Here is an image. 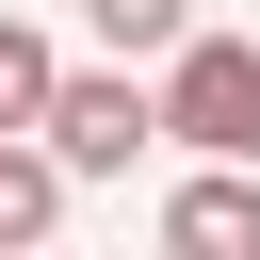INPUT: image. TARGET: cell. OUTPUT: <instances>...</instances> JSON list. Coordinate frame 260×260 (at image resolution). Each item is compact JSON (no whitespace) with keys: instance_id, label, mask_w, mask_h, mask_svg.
Returning <instances> with one entry per match:
<instances>
[{"instance_id":"6da1fadb","label":"cell","mask_w":260,"mask_h":260,"mask_svg":"<svg viewBox=\"0 0 260 260\" xmlns=\"http://www.w3.org/2000/svg\"><path fill=\"white\" fill-rule=\"evenodd\" d=\"M162 146L260 162V32H179L162 49Z\"/></svg>"},{"instance_id":"7a4b0ae2","label":"cell","mask_w":260,"mask_h":260,"mask_svg":"<svg viewBox=\"0 0 260 260\" xmlns=\"http://www.w3.org/2000/svg\"><path fill=\"white\" fill-rule=\"evenodd\" d=\"M49 146H65L81 179H130V146H162V81H130V49L81 65V81L49 98Z\"/></svg>"},{"instance_id":"3957f363","label":"cell","mask_w":260,"mask_h":260,"mask_svg":"<svg viewBox=\"0 0 260 260\" xmlns=\"http://www.w3.org/2000/svg\"><path fill=\"white\" fill-rule=\"evenodd\" d=\"M162 244H179V260H260V179H244V162H195V179L162 195Z\"/></svg>"},{"instance_id":"277c9868","label":"cell","mask_w":260,"mask_h":260,"mask_svg":"<svg viewBox=\"0 0 260 260\" xmlns=\"http://www.w3.org/2000/svg\"><path fill=\"white\" fill-rule=\"evenodd\" d=\"M65 195H81V162H65L49 130H0V260H16V244H49V228H65Z\"/></svg>"},{"instance_id":"5b68a950","label":"cell","mask_w":260,"mask_h":260,"mask_svg":"<svg viewBox=\"0 0 260 260\" xmlns=\"http://www.w3.org/2000/svg\"><path fill=\"white\" fill-rule=\"evenodd\" d=\"M49 98H65L49 32H32V16H0V130H49Z\"/></svg>"},{"instance_id":"8992f818","label":"cell","mask_w":260,"mask_h":260,"mask_svg":"<svg viewBox=\"0 0 260 260\" xmlns=\"http://www.w3.org/2000/svg\"><path fill=\"white\" fill-rule=\"evenodd\" d=\"M81 32H98V49H130V65H162V49L195 32V0H81Z\"/></svg>"}]
</instances>
